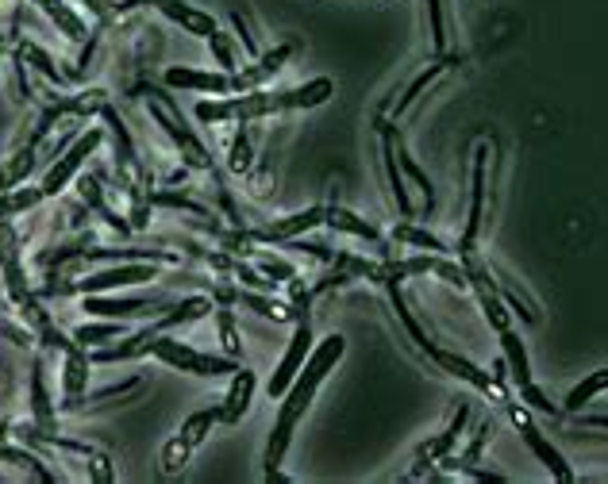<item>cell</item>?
Here are the masks:
<instances>
[{
	"label": "cell",
	"mask_w": 608,
	"mask_h": 484,
	"mask_svg": "<svg viewBox=\"0 0 608 484\" xmlns=\"http://www.w3.org/2000/svg\"><path fill=\"white\" fill-rule=\"evenodd\" d=\"M81 4H89L97 16H112L116 12V0H81Z\"/></svg>",
	"instance_id": "45"
},
{
	"label": "cell",
	"mask_w": 608,
	"mask_h": 484,
	"mask_svg": "<svg viewBox=\"0 0 608 484\" xmlns=\"http://www.w3.org/2000/svg\"><path fill=\"white\" fill-rule=\"evenodd\" d=\"M101 139H104V131L101 127H93L89 135H77V143H74V150H66L62 158H54V166L47 170V177H43V196H58L70 181L77 177V170H81V162L101 146Z\"/></svg>",
	"instance_id": "9"
},
{
	"label": "cell",
	"mask_w": 608,
	"mask_h": 484,
	"mask_svg": "<svg viewBox=\"0 0 608 484\" xmlns=\"http://www.w3.org/2000/svg\"><path fill=\"white\" fill-rule=\"evenodd\" d=\"M31 412L39 423V435H54V412H51V396H47V369L43 358L31 362Z\"/></svg>",
	"instance_id": "22"
},
{
	"label": "cell",
	"mask_w": 608,
	"mask_h": 484,
	"mask_svg": "<svg viewBox=\"0 0 608 484\" xmlns=\"http://www.w3.org/2000/svg\"><path fill=\"white\" fill-rule=\"evenodd\" d=\"M35 150H39V146H31V143H27L24 150H20L16 158H12V162H4V166H0V193H8V189H16V185L24 181L27 173L35 170Z\"/></svg>",
	"instance_id": "30"
},
{
	"label": "cell",
	"mask_w": 608,
	"mask_h": 484,
	"mask_svg": "<svg viewBox=\"0 0 608 484\" xmlns=\"http://www.w3.org/2000/svg\"><path fill=\"white\" fill-rule=\"evenodd\" d=\"M139 4H154L158 12H166V16H170L174 24L185 27L189 35L208 39V35H216V31H220L212 16H204V12H197V8H189L185 0H116V12H131V8H139Z\"/></svg>",
	"instance_id": "13"
},
{
	"label": "cell",
	"mask_w": 608,
	"mask_h": 484,
	"mask_svg": "<svg viewBox=\"0 0 608 484\" xmlns=\"http://www.w3.org/2000/svg\"><path fill=\"white\" fill-rule=\"evenodd\" d=\"M85 262H101V258H112V262H178V254L170 250H85L81 254Z\"/></svg>",
	"instance_id": "29"
},
{
	"label": "cell",
	"mask_w": 608,
	"mask_h": 484,
	"mask_svg": "<svg viewBox=\"0 0 608 484\" xmlns=\"http://www.w3.org/2000/svg\"><path fill=\"white\" fill-rule=\"evenodd\" d=\"M324 216H328V208H308V212H297V216L289 219H274V223L251 227L247 235H251V242H289L304 235V231H312V227H320Z\"/></svg>",
	"instance_id": "15"
},
{
	"label": "cell",
	"mask_w": 608,
	"mask_h": 484,
	"mask_svg": "<svg viewBox=\"0 0 608 484\" xmlns=\"http://www.w3.org/2000/svg\"><path fill=\"white\" fill-rule=\"evenodd\" d=\"M239 304H247L251 312L266 315V319H289V308L278 304V300H266V296H258V292H239Z\"/></svg>",
	"instance_id": "39"
},
{
	"label": "cell",
	"mask_w": 608,
	"mask_h": 484,
	"mask_svg": "<svg viewBox=\"0 0 608 484\" xmlns=\"http://www.w3.org/2000/svg\"><path fill=\"white\" fill-rule=\"evenodd\" d=\"M147 97H151V120L158 123L166 135H170V143L181 150L185 166H189V170H208V173L216 170V166H212V154H208L201 139H197V135L185 127V120H181V108L174 104V97H170V93H162V89H154V85L147 89Z\"/></svg>",
	"instance_id": "5"
},
{
	"label": "cell",
	"mask_w": 608,
	"mask_h": 484,
	"mask_svg": "<svg viewBox=\"0 0 608 484\" xmlns=\"http://www.w3.org/2000/svg\"><path fill=\"white\" fill-rule=\"evenodd\" d=\"M158 304H166V292H143V296H104V292H93L85 296V312L89 315H104V319H131V315H151Z\"/></svg>",
	"instance_id": "11"
},
{
	"label": "cell",
	"mask_w": 608,
	"mask_h": 484,
	"mask_svg": "<svg viewBox=\"0 0 608 484\" xmlns=\"http://www.w3.org/2000/svg\"><path fill=\"white\" fill-rule=\"evenodd\" d=\"M393 242H412V246L431 250V254H447V242L428 235V231H420V227H408V223H401V227L393 231Z\"/></svg>",
	"instance_id": "36"
},
{
	"label": "cell",
	"mask_w": 608,
	"mask_h": 484,
	"mask_svg": "<svg viewBox=\"0 0 608 484\" xmlns=\"http://www.w3.org/2000/svg\"><path fill=\"white\" fill-rule=\"evenodd\" d=\"M158 262H135V266H112V269H101L93 277H81V281H62L58 273H51L47 281V296H70V292H108V289H120V285H143V281H158Z\"/></svg>",
	"instance_id": "6"
},
{
	"label": "cell",
	"mask_w": 608,
	"mask_h": 484,
	"mask_svg": "<svg viewBox=\"0 0 608 484\" xmlns=\"http://www.w3.org/2000/svg\"><path fill=\"white\" fill-rule=\"evenodd\" d=\"M39 200H43V185H39V189H16V193L8 189V193H0V223H4V219H12L16 212L35 208Z\"/></svg>",
	"instance_id": "34"
},
{
	"label": "cell",
	"mask_w": 608,
	"mask_h": 484,
	"mask_svg": "<svg viewBox=\"0 0 608 484\" xmlns=\"http://www.w3.org/2000/svg\"><path fill=\"white\" fill-rule=\"evenodd\" d=\"M147 354L162 358V362L181 369V373H197V377H224V373L239 369V358H212V354H201V350H193L185 342L162 339V335L147 342Z\"/></svg>",
	"instance_id": "7"
},
{
	"label": "cell",
	"mask_w": 608,
	"mask_h": 484,
	"mask_svg": "<svg viewBox=\"0 0 608 484\" xmlns=\"http://www.w3.org/2000/svg\"><path fill=\"white\" fill-rule=\"evenodd\" d=\"M208 47L216 54V62L224 66V73H235V47H231V39L224 31H216V35H208Z\"/></svg>",
	"instance_id": "42"
},
{
	"label": "cell",
	"mask_w": 608,
	"mask_h": 484,
	"mask_svg": "<svg viewBox=\"0 0 608 484\" xmlns=\"http://www.w3.org/2000/svg\"><path fill=\"white\" fill-rule=\"evenodd\" d=\"M16 54L24 58L27 66H35V70L43 73L47 81H54V85H70V73L58 70V66H54V58H51V54H47L43 47H35V43H24V47L16 50Z\"/></svg>",
	"instance_id": "31"
},
{
	"label": "cell",
	"mask_w": 608,
	"mask_h": 484,
	"mask_svg": "<svg viewBox=\"0 0 608 484\" xmlns=\"http://www.w3.org/2000/svg\"><path fill=\"white\" fill-rule=\"evenodd\" d=\"M297 315V331H293V342H289V350H285V358L278 362L274 369V377H270V396L281 400L285 396V388L293 385V377L301 373L304 358H308V350H312V323H308V308H301Z\"/></svg>",
	"instance_id": "8"
},
{
	"label": "cell",
	"mask_w": 608,
	"mask_h": 484,
	"mask_svg": "<svg viewBox=\"0 0 608 484\" xmlns=\"http://www.w3.org/2000/svg\"><path fill=\"white\" fill-rule=\"evenodd\" d=\"M485 162H489V146H478V154H474V185H470V216H466V231H462V242H458V254H474V242L482 235Z\"/></svg>",
	"instance_id": "14"
},
{
	"label": "cell",
	"mask_w": 608,
	"mask_h": 484,
	"mask_svg": "<svg viewBox=\"0 0 608 484\" xmlns=\"http://www.w3.org/2000/svg\"><path fill=\"white\" fill-rule=\"evenodd\" d=\"M216 312L204 296H189V300H181V304H170L162 315H154V323L147 331H139L135 339L120 342V346H112V350H97V354H89V362L97 365H112V362H127V358H143L147 354V342L158 339L162 331H170V327H178V323H193V319H201V315Z\"/></svg>",
	"instance_id": "4"
},
{
	"label": "cell",
	"mask_w": 608,
	"mask_h": 484,
	"mask_svg": "<svg viewBox=\"0 0 608 484\" xmlns=\"http://www.w3.org/2000/svg\"><path fill=\"white\" fill-rule=\"evenodd\" d=\"M35 4H39V8L51 16L54 24H58V31H62V35H70L74 43H85V39H89V27H85V20H81L77 12H70L62 0H35Z\"/></svg>",
	"instance_id": "27"
},
{
	"label": "cell",
	"mask_w": 608,
	"mask_h": 484,
	"mask_svg": "<svg viewBox=\"0 0 608 484\" xmlns=\"http://www.w3.org/2000/svg\"><path fill=\"white\" fill-rule=\"evenodd\" d=\"M147 204H154V208H181V212H193V216H208V208L204 204H197V200H189V196L181 193H147Z\"/></svg>",
	"instance_id": "38"
},
{
	"label": "cell",
	"mask_w": 608,
	"mask_h": 484,
	"mask_svg": "<svg viewBox=\"0 0 608 484\" xmlns=\"http://www.w3.org/2000/svg\"><path fill=\"white\" fill-rule=\"evenodd\" d=\"M120 323H85V327H77V335L74 339L85 346V350H97L101 342H112V339H120Z\"/></svg>",
	"instance_id": "35"
},
{
	"label": "cell",
	"mask_w": 608,
	"mask_h": 484,
	"mask_svg": "<svg viewBox=\"0 0 608 484\" xmlns=\"http://www.w3.org/2000/svg\"><path fill=\"white\" fill-rule=\"evenodd\" d=\"M589 427H608V415H601V419H585Z\"/></svg>",
	"instance_id": "46"
},
{
	"label": "cell",
	"mask_w": 608,
	"mask_h": 484,
	"mask_svg": "<svg viewBox=\"0 0 608 484\" xmlns=\"http://www.w3.org/2000/svg\"><path fill=\"white\" fill-rule=\"evenodd\" d=\"M166 85L174 89H193V93H212V97H231V73H204L189 66H174L166 73Z\"/></svg>",
	"instance_id": "17"
},
{
	"label": "cell",
	"mask_w": 608,
	"mask_h": 484,
	"mask_svg": "<svg viewBox=\"0 0 608 484\" xmlns=\"http://www.w3.org/2000/svg\"><path fill=\"white\" fill-rule=\"evenodd\" d=\"M343 350H347L343 335H328V339L316 346V354L308 358V365H301V373L293 377V385L285 388L278 423H274V435H270V446H266V481H285L278 473V465H281V458H285V450H289L293 427L301 423V415L308 412L316 388L324 385V377L331 373V365L343 358Z\"/></svg>",
	"instance_id": "1"
},
{
	"label": "cell",
	"mask_w": 608,
	"mask_h": 484,
	"mask_svg": "<svg viewBox=\"0 0 608 484\" xmlns=\"http://www.w3.org/2000/svg\"><path fill=\"white\" fill-rule=\"evenodd\" d=\"M508 415H512V423L520 427V435H524V442L532 446V454H535V458H539V461H543V465H547V469H551V477H555V481H562V484H570V481H574V473H570V465H566V458L558 454V450H555V446H551V442H547V438H543V431H539V427H535L532 419H528V412H520L516 404H508Z\"/></svg>",
	"instance_id": "12"
},
{
	"label": "cell",
	"mask_w": 608,
	"mask_h": 484,
	"mask_svg": "<svg viewBox=\"0 0 608 484\" xmlns=\"http://www.w3.org/2000/svg\"><path fill=\"white\" fill-rule=\"evenodd\" d=\"M77 189H81V200H85V204H89V208H93V212H97L112 231H120V235L131 231V223H127L120 212H112V208H108V200H104V189H101V181H97V177H89V173H85V177H77Z\"/></svg>",
	"instance_id": "23"
},
{
	"label": "cell",
	"mask_w": 608,
	"mask_h": 484,
	"mask_svg": "<svg viewBox=\"0 0 608 484\" xmlns=\"http://www.w3.org/2000/svg\"><path fill=\"white\" fill-rule=\"evenodd\" d=\"M212 423H220V404H212V408H204V412L189 415L185 419V427H181V435L166 446V458H162V469L166 473H178L185 458H189V450L193 446H201V438L212 431Z\"/></svg>",
	"instance_id": "10"
},
{
	"label": "cell",
	"mask_w": 608,
	"mask_h": 484,
	"mask_svg": "<svg viewBox=\"0 0 608 484\" xmlns=\"http://www.w3.org/2000/svg\"><path fill=\"white\" fill-rule=\"evenodd\" d=\"M431 16V43H435V58L447 54V24H443V0H428Z\"/></svg>",
	"instance_id": "41"
},
{
	"label": "cell",
	"mask_w": 608,
	"mask_h": 484,
	"mask_svg": "<svg viewBox=\"0 0 608 484\" xmlns=\"http://www.w3.org/2000/svg\"><path fill=\"white\" fill-rule=\"evenodd\" d=\"M254 373L251 369H235V381H231L228 396H224V404H220V423H239L243 419V412L251 408V396H254Z\"/></svg>",
	"instance_id": "20"
},
{
	"label": "cell",
	"mask_w": 608,
	"mask_h": 484,
	"mask_svg": "<svg viewBox=\"0 0 608 484\" xmlns=\"http://www.w3.org/2000/svg\"><path fill=\"white\" fill-rule=\"evenodd\" d=\"M428 358L435 365H443L447 373H455L458 381H466L470 388H478V392H485V396H497L501 388H497V381L493 377H485L478 365H470L466 358H458V354H451V350H443V346H431L428 350Z\"/></svg>",
	"instance_id": "18"
},
{
	"label": "cell",
	"mask_w": 608,
	"mask_h": 484,
	"mask_svg": "<svg viewBox=\"0 0 608 484\" xmlns=\"http://www.w3.org/2000/svg\"><path fill=\"white\" fill-rule=\"evenodd\" d=\"M385 285H389V296H393V308H397V319L405 323V331H408V335H412V342H416V346H420V350L428 354V350H431V346H435V342H431L428 335H424V327H420V323L412 319V312H408L405 292H401V277H389Z\"/></svg>",
	"instance_id": "28"
},
{
	"label": "cell",
	"mask_w": 608,
	"mask_h": 484,
	"mask_svg": "<svg viewBox=\"0 0 608 484\" xmlns=\"http://www.w3.org/2000/svg\"><path fill=\"white\" fill-rule=\"evenodd\" d=\"M216 323H220V339H224L228 358H239V354H243V339H239V331H235V319H231L228 308H216Z\"/></svg>",
	"instance_id": "40"
},
{
	"label": "cell",
	"mask_w": 608,
	"mask_h": 484,
	"mask_svg": "<svg viewBox=\"0 0 608 484\" xmlns=\"http://www.w3.org/2000/svg\"><path fill=\"white\" fill-rule=\"evenodd\" d=\"M254 166V146H251V131L243 127L239 135H235V143H231V158H228V170L231 173H251Z\"/></svg>",
	"instance_id": "37"
},
{
	"label": "cell",
	"mask_w": 608,
	"mask_h": 484,
	"mask_svg": "<svg viewBox=\"0 0 608 484\" xmlns=\"http://www.w3.org/2000/svg\"><path fill=\"white\" fill-rule=\"evenodd\" d=\"M0 266H4V281H8L12 300L20 304V312H24L27 323L43 335V342H47V346H58V350L77 346V342H66V335L51 323V315L43 312V304L31 296V289H27V281H24V266H20V254H16V235H12L8 227H0Z\"/></svg>",
	"instance_id": "3"
},
{
	"label": "cell",
	"mask_w": 608,
	"mask_h": 484,
	"mask_svg": "<svg viewBox=\"0 0 608 484\" xmlns=\"http://www.w3.org/2000/svg\"><path fill=\"white\" fill-rule=\"evenodd\" d=\"M85 381H89V350L77 342L66 350V404L62 408H81L85 404Z\"/></svg>",
	"instance_id": "19"
},
{
	"label": "cell",
	"mask_w": 608,
	"mask_h": 484,
	"mask_svg": "<svg viewBox=\"0 0 608 484\" xmlns=\"http://www.w3.org/2000/svg\"><path fill=\"white\" fill-rule=\"evenodd\" d=\"M324 223H328L331 231H347V235H358V239L374 242V246H378V254H381V258H393V250H389V242L381 239V231H378V227H370L366 219L351 216L347 208H328V216H324Z\"/></svg>",
	"instance_id": "21"
},
{
	"label": "cell",
	"mask_w": 608,
	"mask_h": 484,
	"mask_svg": "<svg viewBox=\"0 0 608 484\" xmlns=\"http://www.w3.org/2000/svg\"><path fill=\"white\" fill-rule=\"evenodd\" d=\"M335 93L328 77H316L301 89L289 93H243V97H224V100H204L197 104V120L201 123H224V120H262L274 112H293V108H316Z\"/></svg>",
	"instance_id": "2"
},
{
	"label": "cell",
	"mask_w": 608,
	"mask_h": 484,
	"mask_svg": "<svg viewBox=\"0 0 608 484\" xmlns=\"http://www.w3.org/2000/svg\"><path fill=\"white\" fill-rule=\"evenodd\" d=\"M258 269L278 285V281H293L297 273H293V266L289 262H281V258H258Z\"/></svg>",
	"instance_id": "44"
},
{
	"label": "cell",
	"mask_w": 608,
	"mask_h": 484,
	"mask_svg": "<svg viewBox=\"0 0 608 484\" xmlns=\"http://www.w3.org/2000/svg\"><path fill=\"white\" fill-rule=\"evenodd\" d=\"M608 388V369H597V373H589L582 385L570 388V396H566V412H582L585 404L597 396V392H605Z\"/></svg>",
	"instance_id": "33"
},
{
	"label": "cell",
	"mask_w": 608,
	"mask_h": 484,
	"mask_svg": "<svg viewBox=\"0 0 608 484\" xmlns=\"http://www.w3.org/2000/svg\"><path fill=\"white\" fill-rule=\"evenodd\" d=\"M501 335V346H505V362H508V373L516 377V385H520V392L524 388H532V369H528V354H524V342L512 335V327H505V331H497Z\"/></svg>",
	"instance_id": "25"
},
{
	"label": "cell",
	"mask_w": 608,
	"mask_h": 484,
	"mask_svg": "<svg viewBox=\"0 0 608 484\" xmlns=\"http://www.w3.org/2000/svg\"><path fill=\"white\" fill-rule=\"evenodd\" d=\"M458 62H462V58H458V54H443V58H435V62H431L428 70L420 73V77H416V81H412V85H408L405 93H401V97H397V116H401V112H408V108H412V100L420 97V93H424V89H428L431 81H435V77H439V73H443V70H451V66H458Z\"/></svg>",
	"instance_id": "26"
},
{
	"label": "cell",
	"mask_w": 608,
	"mask_h": 484,
	"mask_svg": "<svg viewBox=\"0 0 608 484\" xmlns=\"http://www.w3.org/2000/svg\"><path fill=\"white\" fill-rule=\"evenodd\" d=\"M466 415H470V408H466V404L458 400V415L451 419V427H447L443 435L435 438V442H428V446H424L420 454H424L428 461H431V458H447V454H451V446L458 442V435H462V427H466Z\"/></svg>",
	"instance_id": "32"
},
{
	"label": "cell",
	"mask_w": 608,
	"mask_h": 484,
	"mask_svg": "<svg viewBox=\"0 0 608 484\" xmlns=\"http://www.w3.org/2000/svg\"><path fill=\"white\" fill-rule=\"evenodd\" d=\"M231 24H235V31H239V39H243L247 54H258V39H254V27H251V20H247V12H243V8H231Z\"/></svg>",
	"instance_id": "43"
},
{
	"label": "cell",
	"mask_w": 608,
	"mask_h": 484,
	"mask_svg": "<svg viewBox=\"0 0 608 484\" xmlns=\"http://www.w3.org/2000/svg\"><path fill=\"white\" fill-rule=\"evenodd\" d=\"M493 277H497L493 285H497V292L505 296V304H508V308H516V315H524V323H535V319H539V308H535V300H532V296H528V292L520 289V285H516V281L508 277L505 269H493Z\"/></svg>",
	"instance_id": "24"
},
{
	"label": "cell",
	"mask_w": 608,
	"mask_h": 484,
	"mask_svg": "<svg viewBox=\"0 0 608 484\" xmlns=\"http://www.w3.org/2000/svg\"><path fill=\"white\" fill-rule=\"evenodd\" d=\"M381 127V162H385V173H389V189H393V196H397V208L405 212V216H412V200H408V189H405V170H401V162H397V127L393 123L378 120Z\"/></svg>",
	"instance_id": "16"
}]
</instances>
